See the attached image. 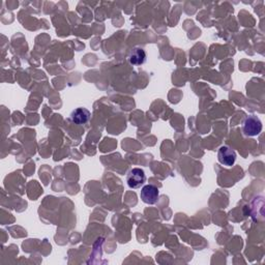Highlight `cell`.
Masks as SVG:
<instances>
[{
  "instance_id": "6da1fadb",
  "label": "cell",
  "mask_w": 265,
  "mask_h": 265,
  "mask_svg": "<svg viewBox=\"0 0 265 265\" xmlns=\"http://www.w3.org/2000/svg\"><path fill=\"white\" fill-rule=\"evenodd\" d=\"M261 131H262V123L257 116L251 115L245 120L243 132L247 137L258 136Z\"/></svg>"
},
{
  "instance_id": "7a4b0ae2",
  "label": "cell",
  "mask_w": 265,
  "mask_h": 265,
  "mask_svg": "<svg viewBox=\"0 0 265 265\" xmlns=\"http://www.w3.org/2000/svg\"><path fill=\"white\" fill-rule=\"evenodd\" d=\"M146 182V175L140 168H132L127 175V183L131 189H139Z\"/></svg>"
},
{
  "instance_id": "3957f363",
  "label": "cell",
  "mask_w": 265,
  "mask_h": 265,
  "mask_svg": "<svg viewBox=\"0 0 265 265\" xmlns=\"http://www.w3.org/2000/svg\"><path fill=\"white\" fill-rule=\"evenodd\" d=\"M159 196H160L159 189L152 185L144 186L140 193V198L142 199V201L144 203L149 204V205H153V204L158 202Z\"/></svg>"
},
{
  "instance_id": "277c9868",
  "label": "cell",
  "mask_w": 265,
  "mask_h": 265,
  "mask_svg": "<svg viewBox=\"0 0 265 265\" xmlns=\"http://www.w3.org/2000/svg\"><path fill=\"white\" fill-rule=\"evenodd\" d=\"M218 160L222 165L226 167H231L235 164L236 152L230 147L222 146L218 151Z\"/></svg>"
},
{
  "instance_id": "5b68a950",
  "label": "cell",
  "mask_w": 265,
  "mask_h": 265,
  "mask_svg": "<svg viewBox=\"0 0 265 265\" xmlns=\"http://www.w3.org/2000/svg\"><path fill=\"white\" fill-rule=\"evenodd\" d=\"M90 118V112L85 108H77L70 113V120L76 125L86 124Z\"/></svg>"
},
{
  "instance_id": "8992f818",
  "label": "cell",
  "mask_w": 265,
  "mask_h": 265,
  "mask_svg": "<svg viewBox=\"0 0 265 265\" xmlns=\"http://www.w3.org/2000/svg\"><path fill=\"white\" fill-rule=\"evenodd\" d=\"M130 63L134 66H141L146 62V53L141 48H135L130 54Z\"/></svg>"
}]
</instances>
